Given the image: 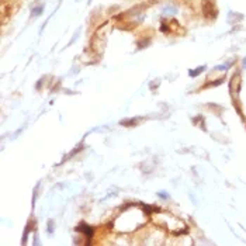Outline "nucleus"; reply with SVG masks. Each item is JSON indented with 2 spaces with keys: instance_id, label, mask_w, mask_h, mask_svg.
<instances>
[{
  "instance_id": "f257e3e1",
  "label": "nucleus",
  "mask_w": 246,
  "mask_h": 246,
  "mask_svg": "<svg viewBox=\"0 0 246 246\" xmlns=\"http://www.w3.org/2000/svg\"><path fill=\"white\" fill-rule=\"evenodd\" d=\"M77 229L79 231H82L83 234H85L86 236H89V238H91V235H93V231L87 226V225H85V224H80L79 226H77Z\"/></svg>"
},
{
  "instance_id": "7ed1b4c3",
  "label": "nucleus",
  "mask_w": 246,
  "mask_h": 246,
  "mask_svg": "<svg viewBox=\"0 0 246 246\" xmlns=\"http://www.w3.org/2000/svg\"><path fill=\"white\" fill-rule=\"evenodd\" d=\"M243 68H245V69H246V58L243 59Z\"/></svg>"
},
{
  "instance_id": "f03ea898",
  "label": "nucleus",
  "mask_w": 246,
  "mask_h": 246,
  "mask_svg": "<svg viewBox=\"0 0 246 246\" xmlns=\"http://www.w3.org/2000/svg\"><path fill=\"white\" fill-rule=\"evenodd\" d=\"M205 69V66H201V68H197V70H194V72H190V75L191 76H196V75H198V73H201L203 70Z\"/></svg>"
}]
</instances>
